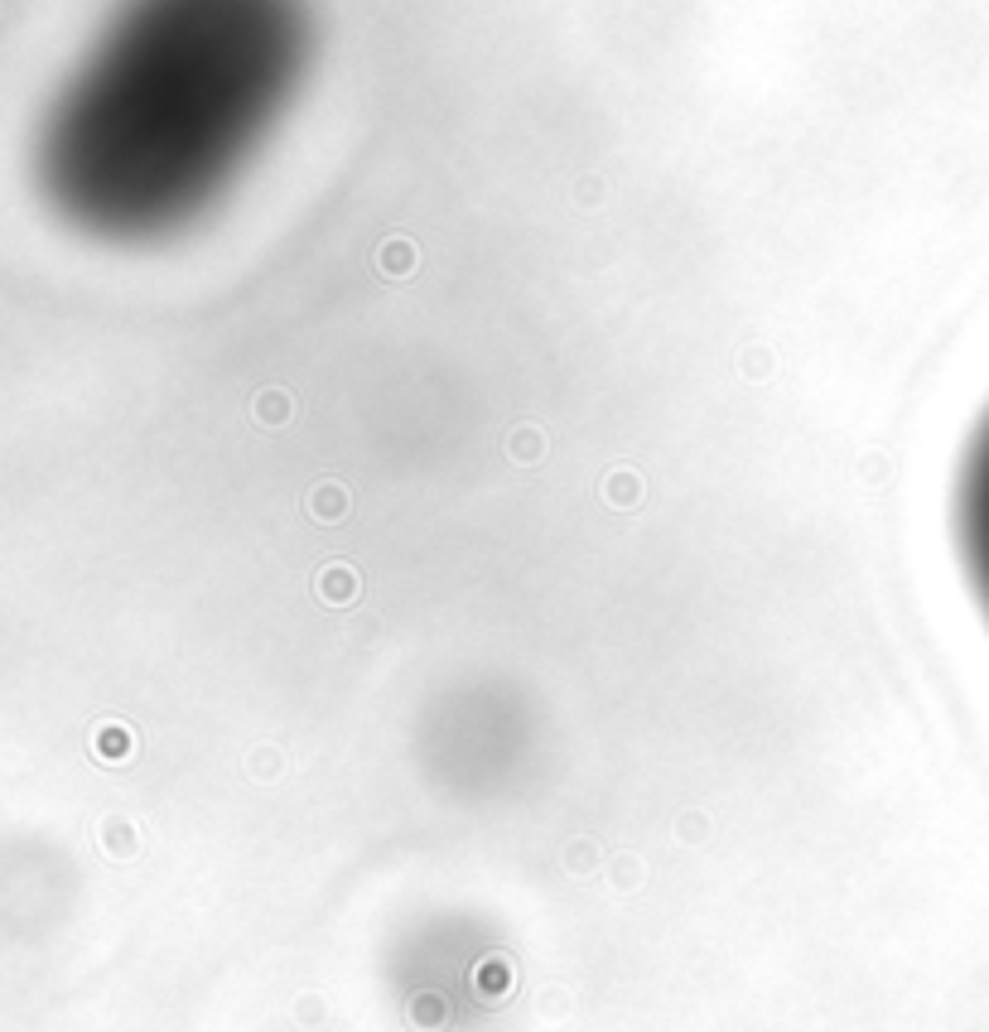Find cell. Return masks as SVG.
Segmentation results:
<instances>
[{
  "label": "cell",
  "mask_w": 989,
  "mask_h": 1032,
  "mask_svg": "<svg viewBox=\"0 0 989 1032\" xmlns=\"http://www.w3.org/2000/svg\"><path fill=\"white\" fill-rule=\"evenodd\" d=\"M956 550H961L965 584L989 623V410L970 435L956 483Z\"/></svg>",
  "instance_id": "cell-1"
}]
</instances>
